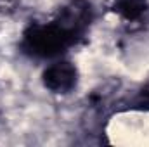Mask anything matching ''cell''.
Masks as SVG:
<instances>
[{"label":"cell","instance_id":"3957f363","mask_svg":"<svg viewBox=\"0 0 149 147\" xmlns=\"http://www.w3.org/2000/svg\"><path fill=\"white\" fill-rule=\"evenodd\" d=\"M111 9L123 19L135 21L146 12L148 0H113Z\"/></svg>","mask_w":149,"mask_h":147},{"label":"cell","instance_id":"7a4b0ae2","mask_svg":"<svg viewBox=\"0 0 149 147\" xmlns=\"http://www.w3.org/2000/svg\"><path fill=\"white\" fill-rule=\"evenodd\" d=\"M45 88H49L54 94H68L76 87L78 71L71 62L68 61H57L50 64L42 74Z\"/></svg>","mask_w":149,"mask_h":147},{"label":"cell","instance_id":"6da1fadb","mask_svg":"<svg viewBox=\"0 0 149 147\" xmlns=\"http://www.w3.org/2000/svg\"><path fill=\"white\" fill-rule=\"evenodd\" d=\"M78 40L70 30H66L57 19L47 24H33L24 31L23 37V50L33 57H57L66 52Z\"/></svg>","mask_w":149,"mask_h":147}]
</instances>
